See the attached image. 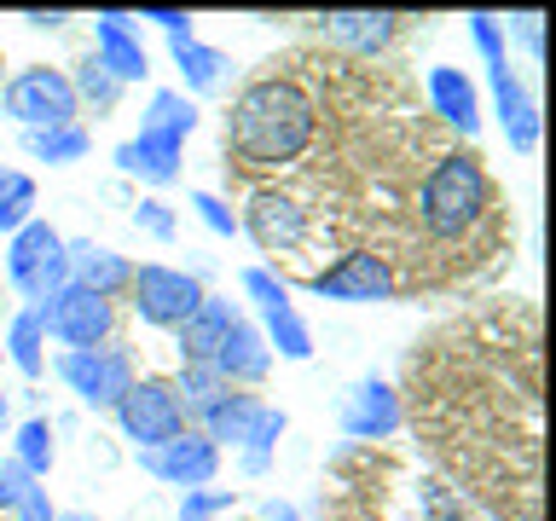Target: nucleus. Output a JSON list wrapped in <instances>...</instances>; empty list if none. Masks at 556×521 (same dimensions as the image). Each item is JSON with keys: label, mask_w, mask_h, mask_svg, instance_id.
<instances>
[{"label": "nucleus", "mask_w": 556, "mask_h": 521, "mask_svg": "<svg viewBox=\"0 0 556 521\" xmlns=\"http://www.w3.org/2000/svg\"><path fill=\"white\" fill-rule=\"evenodd\" d=\"M313 139V99L295 81L261 76L232 99L226 116V156L238 168H278L295 163Z\"/></svg>", "instance_id": "f257e3e1"}, {"label": "nucleus", "mask_w": 556, "mask_h": 521, "mask_svg": "<svg viewBox=\"0 0 556 521\" xmlns=\"http://www.w3.org/2000/svg\"><path fill=\"white\" fill-rule=\"evenodd\" d=\"M486 208H493V180H486L481 156H469V151H446L424 174V186H417V220H424L429 238L452 243V238L476 232Z\"/></svg>", "instance_id": "f03ea898"}, {"label": "nucleus", "mask_w": 556, "mask_h": 521, "mask_svg": "<svg viewBox=\"0 0 556 521\" xmlns=\"http://www.w3.org/2000/svg\"><path fill=\"white\" fill-rule=\"evenodd\" d=\"M290 429V417L267 406V399H255V394H226L215 411L203 417V434L215 446H232L243 452V475H267L273 469V452H278V434Z\"/></svg>", "instance_id": "7ed1b4c3"}, {"label": "nucleus", "mask_w": 556, "mask_h": 521, "mask_svg": "<svg viewBox=\"0 0 556 521\" xmlns=\"http://www.w3.org/2000/svg\"><path fill=\"white\" fill-rule=\"evenodd\" d=\"M0 104H7V116L17 122L24 134H41V128H70L81 111L76 87H70L64 69H47V64H29L17 69V76L0 87Z\"/></svg>", "instance_id": "20e7f679"}, {"label": "nucleus", "mask_w": 556, "mask_h": 521, "mask_svg": "<svg viewBox=\"0 0 556 521\" xmlns=\"http://www.w3.org/2000/svg\"><path fill=\"white\" fill-rule=\"evenodd\" d=\"M7 278H12V290L24 295L29 307H41L47 295H59V290L70 284V267H64V238L52 232L47 220L17 226L12 243H7Z\"/></svg>", "instance_id": "39448f33"}, {"label": "nucleus", "mask_w": 556, "mask_h": 521, "mask_svg": "<svg viewBox=\"0 0 556 521\" xmlns=\"http://www.w3.org/2000/svg\"><path fill=\"white\" fill-rule=\"evenodd\" d=\"M238 284H243V295L255 302V313H261V336H267V347L278 359H313V330L302 325V313H295V302H290V290H285V278H273L267 267H243L238 272Z\"/></svg>", "instance_id": "423d86ee"}, {"label": "nucleus", "mask_w": 556, "mask_h": 521, "mask_svg": "<svg viewBox=\"0 0 556 521\" xmlns=\"http://www.w3.org/2000/svg\"><path fill=\"white\" fill-rule=\"evenodd\" d=\"M52 371L93 411H116V399L134 389V359L122 347H70V354L52 359Z\"/></svg>", "instance_id": "0eeeda50"}, {"label": "nucleus", "mask_w": 556, "mask_h": 521, "mask_svg": "<svg viewBox=\"0 0 556 521\" xmlns=\"http://www.w3.org/2000/svg\"><path fill=\"white\" fill-rule=\"evenodd\" d=\"M128 295H134V313L146 319L151 330H180L191 313L203 302V284L180 267H163V260H146V267H134L128 278Z\"/></svg>", "instance_id": "6e6552de"}, {"label": "nucleus", "mask_w": 556, "mask_h": 521, "mask_svg": "<svg viewBox=\"0 0 556 521\" xmlns=\"http://www.w3.org/2000/svg\"><path fill=\"white\" fill-rule=\"evenodd\" d=\"M35 319H41V330L52 342H64V354H70V347H104L111 342L116 307L104 302V295H93V290L64 284L59 295H47V302L35 307Z\"/></svg>", "instance_id": "1a4fd4ad"}, {"label": "nucleus", "mask_w": 556, "mask_h": 521, "mask_svg": "<svg viewBox=\"0 0 556 521\" xmlns=\"http://www.w3.org/2000/svg\"><path fill=\"white\" fill-rule=\"evenodd\" d=\"M116 429L146 452V446H163L174 434H186V411L174 399V382L163 377H134V389L116 399Z\"/></svg>", "instance_id": "9d476101"}, {"label": "nucleus", "mask_w": 556, "mask_h": 521, "mask_svg": "<svg viewBox=\"0 0 556 521\" xmlns=\"http://www.w3.org/2000/svg\"><path fill=\"white\" fill-rule=\"evenodd\" d=\"M139 469L156 475V481H168V486H180V493H198V486H208L220 475V446L208 441L203 429H186V434H174V441H163V446L139 452Z\"/></svg>", "instance_id": "9b49d317"}, {"label": "nucleus", "mask_w": 556, "mask_h": 521, "mask_svg": "<svg viewBox=\"0 0 556 521\" xmlns=\"http://www.w3.org/2000/svg\"><path fill=\"white\" fill-rule=\"evenodd\" d=\"M307 290L319 295V302H354V307H371V302H394V267L371 250H354L342 255L337 267L313 272Z\"/></svg>", "instance_id": "f8f14e48"}, {"label": "nucleus", "mask_w": 556, "mask_h": 521, "mask_svg": "<svg viewBox=\"0 0 556 521\" xmlns=\"http://www.w3.org/2000/svg\"><path fill=\"white\" fill-rule=\"evenodd\" d=\"M238 232H250L255 250L285 255V250H295V243L307 238V208L295 198H285V191H255L250 208L238 215Z\"/></svg>", "instance_id": "ddd939ff"}, {"label": "nucleus", "mask_w": 556, "mask_h": 521, "mask_svg": "<svg viewBox=\"0 0 556 521\" xmlns=\"http://www.w3.org/2000/svg\"><path fill=\"white\" fill-rule=\"evenodd\" d=\"M400 423H406V411H400V394L389 382L365 377L342 394V434L348 441H389V434H400Z\"/></svg>", "instance_id": "4468645a"}, {"label": "nucleus", "mask_w": 556, "mask_h": 521, "mask_svg": "<svg viewBox=\"0 0 556 521\" xmlns=\"http://www.w3.org/2000/svg\"><path fill=\"white\" fill-rule=\"evenodd\" d=\"M93 59L111 69V76L128 87V81H146L151 76V52L139 41V17L134 12H99L93 17Z\"/></svg>", "instance_id": "2eb2a0df"}, {"label": "nucleus", "mask_w": 556, "mask_h": 521, "mask_svg": "<svg viewBox=\"0 0 556 521\" xmlns=\"http://www.w3.org/2000/svg\"><path fill=\"white\" fill-rule=\"evenodd\" d=\"M486 81H493V104H498V122H504L510 151H516V156H533V151H539V104H533V93L521 87V76L510 69V59L486 64Z\"/></svg>", "instance_id": "dca6fc26"}, {"label": "nucleus", "mask_w": 556, "mask_h": 521, "mask_svg": "<svg viewBox=\"0 0 556 521\" xmlns=\"http://www.w3.org/2000/svg\"><path fill=\"white\" fill-rule=\"evenodd\" d=\"M64 267H70V284H76V290H93V295H104V302H111L116 290H128V278H134L128 255L104 250V243H93V238L64 243Z\"/></svg>", "instance_id": "f3484780"}, {"label": "nucleus", "mask_w": 556, "mask_h": 521, "mask_svg": "<svg viewBox=\"0 0 556 521\" xmlns=\"http://www.w3.org/2000/svg\"><path fill=\"white\" fill-rule=\"evenodd\" d=\"M243 319L238 302H226V295H203L198 313L180 325V365H215L226 330H232Z\"/></svg>", "instance_id": "a211bd4d"}, {"label": "nucleus", "mask_w": 556, "mask_h": 521, "mask_svg": "<svg viewBox=\"0 0 556 521\" xmlns=\"http://www.w3.org/2000/svg\"><path fill=\"white\" fill-rule=\"evenodd\" d=\"M180 139H163V134H134L116 145V168L128 180H146V186H174L180 180Z\"/></svg>", "instance_id": "6ab92c4d"}, {"label": "nucleus", "mask_w": 556, "mask_h": 521, "mask_svg": "<svg viewBox=\"0 0 556 521\" xmlns=\"http://www.w3.org/2000/svg\"><path fill=\"white\" fill-rule=\"evenodd\" d=\"M429 104H434V116H441L446 128H458L464 139L481 134V93H476V81H469L464 69L434 64L429 69Z\"/></svg>", "instance_id": "aec40b11"}, {"label": "nucleus", "mask_w": 556, "mask_h": 521, "mask_svg": "<svg viewBox=\"0 0 556 521\" xmlns=\"http://www.w3.org/2000/svg\"><path fill=\"white\" fill-rule=\"evenodd\" d=\"M215 371L232 382H267V371H273V347H267V336L250 325V319H238L232 330H226V342H220V354H215Z\"/></svg>", "instance_id": "412c9836"}, {"label": "nucleus", "mask_w": 556, "mask_h": 521, "mask_svg": "<svg viewBox=\"0 0 556 521\" xmlns=\"http://www.w3.org/2000/svg\"><path fill=\"white\" fill-rule=\"evenodd\" d=\"M319 29L330 35L337 47H348V52H382L400 35V17L394 12H325L319 17Z\"/></svg>", "instance_id": "4be33fe9"}, {"label": "nucleus", "mask_w": 556, "mask_h": 521, "mask_svg": "<svg viewBox=\"0 0 556 521\" xmlns=\"http://www.w3.org/2000/svg\"><path fill=\"white\" fill-rule=\"evenodd\" d=\"M168 52H174V69H180V93H215V87L226 81V52L220 47H203L198 35H180V41H168Z\"/></svg>", "instance_id": "5701e85b"}, {"label": "nucleus", "mask_w": 556, "mask_h": 521, "mask_svg": "<svg viewBox=\"0 0 556 521\" xmlns=\"http://www.w3.org/2000/svg\"><path fill=\"white\" fill-rule=\"evenodd\" d=\"M226 394H232V382H226L215 365H180V377H174V399H180L186 423H191V417L203 423V417L215 411Z\"/></svg>", "instance_id": "b1692460"}, {"label": "nucleus", "mask_w": 556, "mask_h": 521, "mask_svg": "<svg viewBox=\"0 0 556 521\" xmlns=\"http://www.w3.org/2000/svg\"><path fill=\"white\" fill-rule=\"evenodd\" d=\"M191 128H198V104H191L180 87H156L151 104H146V122H139V134H163V139H191Z\"/></svg>", "instance_id": "393cba45"}, {"label": "nucleus", "mask_w": 556, "mask_h": 521, "mask_svg": "<svg viewBox=\"0 0 556 521\" xmlns=\"http://www.w3.org/2000/svg\"><path fill=\"white\" fill-rule=\"evenodd\" d=\"M24 151L47 168H64V163H81V156L93 151V134H87L81 122H70V128H41V134H24Z\"/></svg>", "instance_id": "a878e982"}, {"label": "nucleus", "mask_w": 556, "mask_h": 521, "mask_svg": "<svg viewBox=\"0 0 556 521\" xmlns=\"http://www.w3.org/2000/svg\"><path fill=\"white\" fill-rule=\"evenodd\" d=\"M0 354H7L29 382L47 371V330H41V319H35V307H24V313L7 325V347H0Z\"/></svg>", "instance_id": "bb28decb"}, {"label": "nucleus", "mask_w": 556, "mask_h": 521, "mask_svg": "<svg viewBox=\"0 0 556 521\" xmlns=\"http://www.w3.org/2000/svg\"><path fill=\"white\" fill-rule=\"evenodd\" d=\"M12 463L24 469L29 481H41L47 469H52V423H47V417L17 423V434H12Z\"/></svg>", "instance_id": "cd10ccee"}, {"label": "nucleus", "mask_w": 556, "mask_h": 521, "mask_svg": "<svg viewBox=\"0 0 556 521\" xmlns=\"http://www.w3.org/2000/svg\"><path fill=\"white\" fill-rule=\"evenodd\" d=\"M35 220V180L24 168H0V232H17V226Z\"/></svg>", "instance_id": "c85d7f7f"}, {"label": "nucleus", "mask_w": 556, "mask_h": 521, "mask_svg": "<svg viewBox=\"0 0 556 521\" xmlns=\"http://www.w3.org/2000/svg\"><path fill=\"white\" fill-rule=\"evenodd\" d=\"M70 87H76V99H87V104H99V111H111L116 104V93H122V81L111 76V69H104L93 52H87V59L76 64V76H70Z\"/></svg>", "instance_id": "c756f323"}, {"label": "nucleus", "mask_w": 556, "mask_h": 521, "mask_svg": "<svg viewBox=\"0 0 556 521\" xmlns=\"http://www.w3.org/2000/svg\"><path fill=\"white\" fill-rule=\"evenodd\" d=\"M238 493H226V486H198V493H180V521H215L232 510Z\"/></svg>", "instance_id": "7c9ffc66"}, {"label": "nucleus", "mask_w": 556, "mask_h": 521, "mask_svg": "<svg viewBox=\"0 0 556 521\" xmlns=\"http://www.w3.org/2000/svg\"><path fill=\"white\" fill-rule=\"evenodd\" d=\"M191 208L203 215V226H208L215 238H238V215L215 198V191H191Z\"/></svg>", "instance_id": "2f4dec72"}, {"label": "nucleus", "mask_w": 556, "mask_h": 521, "mask_svg": "<svg viewBox=\"0 0 556 521\" xmlns=\"http://www.w3.org/2000/svg\"><path fill=\"white\" fill-rule=\"evenodd\" d=\"M469 35H476V47H481L486 64L504 59V24H498L493 12H469Z\"/></svg>", "instance_id": "473e14b6"}, {"label": "nucleus", "mask_w": 556, "mask_h": 521, "mask_svg": "<svg viewBox=\"0 0 556 521\" xmlns=\"http://www.w3.org/2000/svg\"><path fill=\"white\" fill-rule=\"evenodd\" d=\"M134 226H139V232H151L156 243L174 238V215H168V203H156V198H146V203L134 208Z\"/></svg>", "instance_id": "72a5a7b5"}, {"label": "nucleus", "mask_w": 556, "mask_h": 521, "mask_svg": "<svg viewBox=\"0 0 556 521\" xmlns=\"http://www.w3.org/2000/svg\"><path fill=\"white\" fill-rule=\"evenodd\" d=\"M139 24H156L168 41H180V35H191V12H180V7H146V12H139Z\"/></svg>", "instance_id": "f704fd0d"}, {"label": "nucleus", "mask_w": 556, "mask_h": 521, "mask_svg": "<svg viewBox=\"0 0 556 521\" xmlns=\"http://www.w3.org/2000/svg\"><path fill=\"white\" fill-rule=\"evenodd\" d=\"M29 475H24V469H17L12 458H0V510H17V498H24L29 493Z\"/></svg>", "instance_id": "c9c22d12"}, {"label": "nucleus", "mask_w": 556, "mask_h": 521, "mask_svg": "<svg viewBox=\"0 0 556 521\" xmlns=\"http://www.w3.org/2000/svg\"><path fill=\"white\" fill-rule=\"evenodd\" d=\"M17 521H59V510H52V498H47V486H29L24 498H17Z\"/></svg>", "instance_id": "e433bc0d"}, {"label": "nucleus", "mask_w": 556, "mask_h": 521, "mask_svg": "<svg viewBox=\"0 0 556 521\" xmlns=\"http://www.w3.org/2000/svg\"><path fill=\"white\" fill-rule=\"evenodd\" d=\"M24 24H29V29H64V24H70V12H64V7H52V12L29 7V12H24Z\"/></svg>", "instance_id": "4c0bfd02"}, {"label": "nucleus", "mask_w": 556, "mask_h": 521, "mask_svg": "<svg viewBox=\"0 0 556 521\" xmlns=\"http://www.w3.org/2000/svg\"><path fill=\"white\" fill-rule=\"evenodd\" d=\"M261 521H302V510L285 504V498H267V504H261Z\"/></svg>", "instance_id": "58836bf2"}, {"label": "nucleus", "mask_w": 556, "mask_h": 521, "mask_svg": "<svg viewBox=\"0 0 556 521\" xmlns=\"http://www.w3.org/2000/svg\"><path fill=\"white\" fill-rule=\"evenodd\" d=\"M516 35H521V41H528L533 52H539V17L528 12V17H516Z\"/></svg>", "instance_id": "ea45409f"}, {"label": "nucleus", "mask_w": 556, "mask_h": 521, "mask_svg": "<svg viewBox=\"0 0 556 521\" xmlns=\"http://www.w3.org/2000/svg\"><path fill=\"white\" fill-rule=\"evenodd\" d=\"M59 521H99V516H93V510H64Z\"/></svg>", "instance_id": "a19ab883"}, {"label": "nucleus", "mask_w": 556, "mask_h": 521, "mask_svg": "<svg viewBox=\"0 0 556 521\" xmlns=\"http://www.w3.org/2000/svg\"><path fill=\"white\" fill-rule=\"evenodd\" d=\"M0 423H7V394H0Z\"/></svg>", "instance_id": "79ce46f5"}]
</instances>
